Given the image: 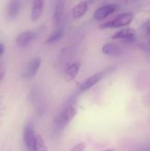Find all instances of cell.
Here are the masks:
<instances>
[{
	"label": "cell",
	"mask_w": 150,
	"mask_h": 151,
	"mask_svg": "<svg viewBox=\"0 0 150 151\" xmlns=\"http://www.w3.org/2000/svg\"><path fill=\"white\" fill-rule=\"evenodd\" d=\"M134 19V14L133 12H124L117 17H115L113 19H111L107 22L103 23L100 25V28L102 29H112V28H119L124 27L132 23V21Z\"/></svg>",
	"instance_id": "1"
},
{
	"label": "cell",
	"mask_w": 150,
	"mask_h": 151,
	"mask_svg": "<svg viewBox=\"0 0 150 151\" xmlns=\"http://www.w3.org/2000/svg\"><path fill=\"white\" fill-rule=\"evenodd\" d=\"M77 113H78V111L75 105L71 104L67 106L54 119L55 125L59 128H63L66 127L75 118Z\"/></svg>",
	"instance_id": "2"
},
{
	"label": "cell",
	"mask_w": 150,
	"mask_h": 151,
	"mask_svg": "<svg viewBox=\"0 0 150 151\" xmlns=\"http://www.w3.org/2000/svg\"><path fill=\"white\" fill-rule=\"evenodd\" d=\"M118 9V5L115 4H109L97 8L94 13V19L96 21H103L107 17L114 13Z\"/></svg>",
	"instance_id": "3"
},
{
	"label": "cell",
	"mask_w": 150,
	"mask_h": 151,
	"mask_svg": "<svg viewBox=\"0 0 150 151\" xmlns=\"http://www.w3.org/2000/svg\"><path fill=\"white\" fill-rule=\"evenodd\" d=\"M36 134L34 131V127L31 124H27L23 131V140L26 147L30 151L34 150V142L36 140Z\"/></svg>",
	"instance_id": "4"
},
{
	"label": "cell",
	"mask_w": 150,
	"mask_h": 151,
	"mask_svg": "<svg viewBox=\"0 0 150 151\" xmlns=\"http://www.w3.org/2000/svg\"><path fill=\"white\" fill-rule=\"evenodd\" d=\"M106 74V71H101L99 73H96L93 75H91L90 77H88L87 80H85L81 85L80 86V93H83L88 91V89H90L92 87H94L95 85H96Z\"/></svg>",
	"instance_id": "5"
},
{
	"label": "cell",
	"mask_w": 150,
	"mask_h": 151,
	"mask_svg": "<svg viewBox=\"0 0 150 151\" xmlns=\"http://www.w3.org/2000/svg\"><path fill=\"white\" fill-rule=\"evenodd\" d=\"M41 64H42V60L40 58H34L32 60H30L23 71V74H22L23 78H25V79L34 78L35 76V74L37 73V72L41 66Z\"/></svg>",
	"instance_id": "6"
},
{
	"label": "cell",
	"mask_w": 150,
	"mask_h": 151,
	"mask_svg": "<svg viewBox=\"0 0 150 151\" xmlns=\"http://www.w3.org/2000/svg\"><path fill=\"white\" fill-rule=\"evenodd\" d=\"M37 34L35 31L33 30H27L22 33H20L16 37V43L21 48H27L36 37Z\"/></svg>",
	"instance_id": "7"
},
{
	"label": "cell",
	"mask_w": 150,
	"mask_h": 151,
	"mask_svg": "<svg viewBox=\"0 0 150 151\" xmlns=\"http://www.w3.org/2000/svg\"><path fill=\"white\" fill-rule=\"evenodd\" d=\"M135 31L132 28H122L117 31L112 36L111 39L113 40H123L126 42H133L135 41Z\"/></svg>",
	"instance_id": "8"
},
{
	"label": "cell",
	"mask_w": 150,
	"mask_h": 151,
	"mask_svg": "<svg viewBox=\"0 0 150 151\" xmlns=\"http://www.w3.org/2000/svg\"><path fill=\"white\" fill-rule=\"evenodd\" d=\"M21 8V3L20 0H10L6 6V19L9 20H12L16 19L19 12Z\"/></svg>",
	"instance_id": "9"
},
{
	"label": "cell",
	"mask_w": 150,
	"mask_h": 151,
	"mask_svg": "<svg viewBox=\"0 0 150 151\" xmlns=\"http://www.w3.org/2000/svg\"><path fill=\"white\" fill-rule=\"evenodd\" d=\"M80 62H74V63H72L71 65H69L65 71V75H64L65 80L67 82H71V81H74L80 72Z\"/></svg>",
	"instance_id": "10"
},
{
	"label": "cell",
	"mask_w": 150,
	"mask_h": 151,
	"mask_svg": "<svg viewBox=\"0 0 150 151\" xmlns=\"http://www.w3.org/2000/svg\"><path fill=\"white\" fill-rule=\"evenodd\" d=\"M44 8V0H33L30 18L32 21H36L42 14Z\"/></svg>",
	"instance_id": "11"
},
{
	"label": "cell",
	"mask_w": 150,
	"mask_h": 151,
	"mask_svg": "<svg viewBox=\"0 0 150 151\" xmlns=\"http://www.w3.org/2000/svg\"><path fill=\"white\" fill-rule=\"evenodd\" d=\"M102 52L104 55L111 56V57H118L123 53L122 49L118 44H116L114 42L105 43L102 47Z\"/></svg>",
	"instance_id": "12"
},
{
	"label": "cell",
	"mask_w": 150,
	"mask_h": 151,
	"mask_svg": "<svg viewBox=\"0 0 150 151\" xmlns=\"http://www.w3.org/2000/svg\"><path fill=\"white\" fill-rule=\"evenodd\" d=\"M64 13H65V4L62 0H59L55 5L53 17H52V20L55 26H58L61 23L64 17Z\"/></svg>",
	"instance_id": "13"
},
{
	"label": "cell",
	"mask_w": 150,
	"mask_h": 151,
	"mask_svg": "<svg viewBox=\"0 0 150 151\" xmlns=\"http://www.w3.org/2000/svg\"><path fill=\"white\" fill-rule=\"evenodd\" d=\"M88 10V4L87 1H80V3H78L76 5L73 6L72 11V15L73 17V19H80L82 16H84L86 14V12Z\"/></svg>",
	"instance_id": "14"
},
{
	"label": "cell",
	"mask_w": 150,
	"mask_h": 151,
	"mask_svg": "<svg viewBox=\"0 0 150 151\" xmlns=\"http://www.w3.org/2000/svg\"><path fill=\"white\" fill-rule=\"evenodd\" d=\"M64 34H65V29L63 27H57L46 40V43L52 44V43H55V42L60 41L61 38L64 36Z\"/></svg>",
	"instance_id": "15"
},
{
	"label": "cell",
	"mask_w": 150,
	"mask_h": 151,
	"mask_svg": "<svg viewBox=\"0 0 150 151\" xmlns=\"http://www.w3.org/2000/svg\"><path fill=\"white\" fill-rule=\"evenodd\" d=\"M33 151H48V148L45 144V142L41 134L36 135V140L34 142V150Z\"/></svg>",
	"instance_id": "16"
},
{
	"label": "cell",
	"mask_w": 150,
	"mask_h": 151,
	"mask_svg": "<svg viewBox=\"0 0 150 151\" xmlns=\"http://www.w3.org/2000/svg\"><path fill=\"white\" fill-rule=\"evenodd\" d=\"M87 147V144L85 142H80L76 144L70 151H84Z\"/></svg>",
	"instance_id": "17"
},
{
	"label": "cell",
	"mask_w": 150,
	"mask_h": 151,
	"mask_svg": "<svg viewBox=\"0 0 150 151\" xmlns=\"http://www.w3.org/2000/svg\"><path fill=\"white\" fill-rule=\"evenodd\" d=\"M4 73H5L4 67L3 65H0V82H1V81H2V79H3V77L4 75Z\"/></svg>",
	"instance_id": "18"
},
{
	"label": "cell",
	"mask_w": 150,
	"mask_h": 151,
	"mask_svg": "<svg viewBox=\"0 0 150 151\" xmlns=\"http://www.w3.org/2000/svg\"><path fill=\"white\" fill-rule=\"evenodd\" d=\"M4 46L2 42H0V57L4 53Z\"/></svg>",
	"instance_id": "19"
},
{
	"label": "cell",
	"mask_w": 150,
	"mask_h": 151,
	"mask_svg": "<svg viewBox=\"0 0 150 151\" xmlns=\"http://www.w3.org/2000/svg\"><path fill=\"white\" fill-rule=\"evenodd\" d=\"M147 33H148V34L150 35V26L148 27V28H147Z\"/></svg>",
	"instance_id": "20"
},
{
	"label": "cell",
	"mask_w": 150,
	"mask_h": 151,
	"mask_svg": "<svg viewBox=\"0 0 150 151\" xmlns=\"http://www.w3.org/2000/svg\"><path fill=\"white\" fill-rule=\"evenodd\" d=\"M102 151H115L114 150H102Z\"/></svg>",
	"instance_id": "21"
},
{
	"label": "cell",
	"mask_w": 150,
	"mask_h": 151,
	"mask_svg": "<svg viewBox=\"0 0 150 151\" xmlns=\"http://www.w3.org/2000/svg\"><path fill=\"white\" fill-rule=\"evenodd\" d=\"M149 46H150V41H149Z\"/></svg>",
	"instance_id": "22"
}]
</instances>
